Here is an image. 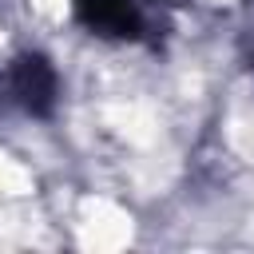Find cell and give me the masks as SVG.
Here are the masks:
<instances>
[{
	"label": "cell",
	"mask_w": 254,
	"mask_h": 254,
	"mask_svg": "<svg viewBox=\"0 0 254 254\" xmlns=\"http://www.w3.org/2000/svg\"><path fill=\"white\" fill-rule=\"evenodd\" d=\"M32 8L56 20V16H64V8H67V0H32Z\"/></svg>",
	"instance_id": "3957f363"
},
{
	"label": "cell",
	"mask_w": 254,
	"mask_h": 254,
	"mask_svg": "<svg viewBox=\"0 0 254 254\" xmlns=\"http://www.w3.org/2000/svg\"><path fill=\"white\" fill-rule=\"evenodd\" d=\"M79 238H83V246H95V250H119L123 242H131V218H127L115 202L91 198V202L83 206Z\"/></svg>",
	"instance_id": "6da1fadb"
},
{
	"label": "cell",
	"mask_w": 254,
	"mask_h": 254,
	"mask_svg": "<svg viewBox=\"0 0 254 254\" xmlns=\"http://www.w3.org/2000/svg\"><path fill=\"white\" fill-rule=\"evenodd\" d=\"M28 190H32V175H28L16 159L0 155V198H20V194H28Z\"/></svg>",
	"instance_id": "7a4b0ae2"
}]
</instances>
